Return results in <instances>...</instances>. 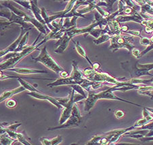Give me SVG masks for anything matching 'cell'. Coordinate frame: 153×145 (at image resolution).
I'll return each mask as SVG.
<instances>
[{
    "label": "cell",
    "mask_w": 153,
    "mask_h": 145,
    "mask_svg": "<svg viewBox=\"0 0 153 145\" xmlns=\"http://www.w3.org/2000/svg\"><path fill=\"white\" fill-rule=\"evenodd\" d=\"M114 116H115L117 119H122L125 116V113L123 110H117L114 111Z\"/></svg>",
    "instance_id": "obj_39"
},
{
    "label": "cell",
    "mask_w": 153,
    "mask_h": 145,
    "mask_svg": "<svg viewBox=\"0 0 153 145\" xmlns=\"http://www.w3.org/2000/svg\"><path fill=\"white\" fill-rule=\"evenodd\" d=\"M110 49L112 52L114 53L120 48H125L131 52L135 48L134 45L132 44L134 41L133 36H126V35H114L111 39Z\"/></svg>",
    "instance_id": "obj_3"
},
{
    "label": "cell",
    "mask_w": 153,
    "mask_h": 145,
    "mask_svg": "<svg viewBox=\"0 0 153 145\" xmlns=\"http://www.w3.org/2000/svg\"><path fill=\"white\" fill-rule=\"evenodd\" d=\"M145 32H146L147 34H151V33H153L152 30L149 27H145Z\"/></svg>",
    "instance_id": "obj_44"
},
{
    "label": "cell",
    "mask_w": 153,
    "mask_h": 145,
    "mask_svg": "<svg viewBox=\"0 0 153 145\" xmlns=\"http://www.w3.org/2000/svg\"><path fill=\"white\" fill-rule=\"evenodd\" d=\"M71 88L73 89L75 91V92H77V93L80 94V95H83L85 99L88 98V94L86 93V92H85L86 90L84 88H83L81 85H71Z\"/></svg>",
    "instance_id": "obj_24"
},
{
    "label": "cell",
    "mask_w": 153,
    "mask_h": 145,
    "mask_svg": "<svg viewBox=\"0 0 153 145\" xmlns=\"http://www.w3.org/2000/svg\"><path fill=\"white\" fill-rule=\"evenodd\" d=\"M15 139H16L17 141L20 142V143L22 144L23 145H33L32 144H30L26 138H25L24 135L22 133H19V132H16V138H15Z\"/></svg>",
    "instance_id": "obj_27"
},
{
    "label": "cell",
    "mask_w": 153,
    "mask_h": 145,
    "mask_svg": "<svg viewBox=\"0 0 153 145\" xmlns=\"http://www.w3.org/2000/svg\"><path fill=\"white\" fill-rule=\"evenodd\" d=\"M152 136H153V129L152 130L149 131V132L147 134L146 137H152Z\"/></svg>",
    "instance_id": "obj_45"
},
{
    "label": "cell",
    "mask_w": 153,
    "mask_h": 145,
    "mask_svg": "<svg viewBox=\"0 0 153 145\" xmlns=\"http://www.w3.org/2000/svg\"><path fill=\"white\" fill-rule=\"evenodd\" d=\"M140 42L142 45L145 46V47H148V46H149L152 44V42L150 38H146V37H142V36L140 38Z\"/></svg>",
    "instance_id": "obj_33"
},
{
    "label": "cell",
    "mask_w": 153,
    "mask_h": 145,
    "mask_svg": "<svg viewBox=\"0 0 153 145\" xmlns=\"http://www.w3.org/2000/svg\"><path fill=\"white\" fill-rule=\"evenodd\" d=\"M116 91V88L114 86H112L111 87H110L108 89L101 91L100 93H95V98L96 100L98 101L99 100H118V101H123V102H126V103H128L130 104H132V105L138 106V107H142L144 108V106L140 105V104H137L133 102V101H128L126 100H124V99L120 98L118 96H117L116 95H114V92Z\"/></svg>",
    "instance_id": "obj_5"
},
{
    "label": "cell",
    "mask_w": 153,
    "mask_h": 145,
    "mask_svg": "<svg viewBox=\"0 0 153 145\" xmlns=\"http://www.w3.org/2000/svg\"><path fill=\"white\" fill-rule=\"evenodd\" d=\"M71 115H73L74 116H75V117H77L80 119H82V116H81V114L80 110H79V106H77V104H75V105H74V106H73Z\"/></svg>",
    "instance_id": "obj_29"
},
{
    "label": "cell",
    "mask_w": 153,
    "mask_h": 145,
    "mask_svg": "<svg viewBox=\"0 0 153 145\" xmlns=\"http://www.w3.org/2000/svg\"><path fill=\"white\" fill-rule=\"evenodd\" d=\"M71 40H73V38L71 37L69 34H68L67 32H65L63 36L58 40L56 44H55V47H56L57 48L54 51L56 53H62L65 50L67 49L68 47V43L71 41Z\"/></svg>",
    "instance_id": "obj_11"
},
{
    "label": "cell",
    "mask_w": 153,
    "mask_h": 145,
    "mask_svg": "<svg viewBox=\"0 0 153 145\" xmlns=\"http://www.w3.org/2000/svg\"><path fill=\"white\" fill-rule=\"evenodd\" d=\"M81 122V119H79L77 117H75L73 115L70 116V118L65 122V123L62 125H60L58 126L53 127V128H48V131H52V130H56V129H68L73 128V127L79 126L80 125Z\"/></svg>",
    "instance_id": "obj_10"
},
{
    "label": "cell",
    "mask_w": 153,
    "mask_h": 145,
    "mask_svg": "<svg viewBox=\"0 0 153 145\" xmlns=\"http://www.w3.org/2000/svg\"><path fill=\"white\" fill-rule=\"evenodd\" d=\"M96 4H97L96 1H90V3H89L88 7H86L82 10H80V11H78L77 12L79 14L83 15V14H86L88 13V12H90L91 11H94V9H96Z\"/></svg>",
    "instance_id": "obj_23"
},
{
    "label": "cell",
    "mask_w": 153,
    "mask_h": 145,
    "mask_svg": "<svg viewBox=\"0 0 153 145\" xmlns=\"http://www.w3.org/2000/svg\"><path fill=\"white\" fill-rule=\"evenodd\" d=\"M142 114H143V118L146 119L149 123L151 121H153V116H152L151 114H150V113L146 108H145V106L143 108Z\"/></svg>",
    "instance_id": "obj_30"
},
{
    "label": "cell",
    "mask_w": 153,
    "mask_h": 145,
    "mask_svg": "<svg viewBox=\"0 0 153 145\" xmlns=\"http://www.w3.org/2000/svg\"><path fill=\"white\" fill-rule=\"evenodd\" d=\"M59 74H60L61 78H68L70 76V75L68 74V73L67 72H66V71H65V70H63L62 72H61Z\"/></svg>",
    "instance_id": "obj_42"
},
{
    "label": "cell",
    "mask_w": 153,
    "mask_h": 145,
    "mask_svg": "<svg viewBox=\"0 0 153 145\" xmlns=\"http://www.w3.org/2000/svg\"><path fill=\"white\" fill-rule=\"evenodd\" d=\"M108 25L111 29V35H121V27L120 26L119 23L116 19L108 22Z\"/></svg>",
    "instance_id": "obj_17"
},
{
    "label": "cell",
    "mask_w": 153,
    "mask_h": 145,
    "mask_svg": "<svg viewBox=\"0 0 153 145\" xmlns=\"http://www.w3.org/2000/svg\"><path fill=\"white\" fill-rule=\"evenodd\" d=\"M39 141L43 145H58L62 142V137L58 136L52 139H48L45 137L39 138Z\"/></svg>",
    "instance_id": "obj_18"
},
{
    "label": "cell",
    "mask_w": 153,
    "mask_h": 145,
    "mask_svg": "<svg viewBox=\"0 0 153 145\" xmlns=\"http://www.w3.org/2000/svg\"><path fill=\"white\" fill-rule=\"evenodd\" d=\"M131 53H132V55H133V56H134L135 57L137 58V59H139L140 53L141 52H140L138 49H137L136 48H135L133 50H132Z\"/></svg>",
    "instance_id": "obj_40"
},
{
    "label": "cell",
    "mask_w": 153,
    "mask_h": 145,
    "mask_svg": "<svg viewBox=\"0 0 153 145\" xmlns=\"http://www.w3.org/2000/svg\"><path fill=\"white\" fill-rule=\"evenodd\" d=\"M6 105L7 107L10 108H14L16 106L17 102L14 100H12V99H9L7 100L6 102Z\"/></svg>",
    "instance_id": "obj_34"
},
{
    "label": "cell",
    "mask_w": 153,
    "mask_h": 145,
    "mask_svg": "<svg viewBox=\"0 0 153 145\" xmlns=\"http://www.w3.org/2000/svg\"><path fill=\"white\" fill-rule=\"evenodd\" d=\"M140 140L143 142H151V141H153V136L152 137H144V138H142Z\"/></svg>",
    "instance_id": "obj_41"
},
{
    "label": "cell",
    "mask_w": 153,
    "mask_h": 145,
    "mask_svg": "<svg viewBox=\"0 0 153 145\" xmlns=\"http://www.w3.org/2000/svg\"><path fill=\"white\" fill-rule=\"evenodd\" d=\"M126 33L131 35V36H137L140 38L142 37L140 35V34H141V31L140 30H129V31L126 32Z\"/></svg>",
    "instance_id": "obj_36"
},
{
    "label": "cell",
    "mask_w": 153,
    "mask_h": 145,
    "mask_svg": "<svg viewBox=\"0 0 153 145\" xmlns=\"http://www.w3.org/2000/svg\"><path fill=\"white\" fill-rule=\"evenodd\" d=\"M102 135H96L92 137L90 141H88L85 145H100V140Z\"/></svg>",
    "instance_id": "obj_26"
},
{
    "label": "cell",
    "mask_w": 153,
    "mask_h": 145,
    "mask_svg": "<svg viewBox=\"0 0 153 145\" xmlns=\"http://www.w3.org/2000/svg\"><path fill=\"white\" fill-rule=\"evenodd\" d=\"M76 85V82L73 80L70 76L68 78H58L56 80H55L53 82L50 84H48L47 86L49 87H54V86H58L60 85Z\"/></svg>",
    "instance_id": "obj_13"
},
{
    "label": "cell",
    "mask_w": 153,
    "mask_h": 145,
    "mask_svg": "<svg viewBox=\"0 0 153 145\" xmlns=\"http://www.w3.org/2000/svg\"><path fill=\"white\" fill-rule=\"evenodd\" d=\"M32 59L35 61V62H39L42 63L45 67L49 68L50 70H52L53 72L56 73L60 74L64 70L63 68H61L48 53L46 46L41 48L39 55L35 58L32 57Z\"/></svg>",
    "instance_id": "obj_2"
},
{
    "label": "cell",
    "mask_w": 153,
    "mask_h": 145,
    "mask_svg": "<svg viewBox=\"0 0 153 145\" xmlns=\"http://www.w3.org/2000/svg\"><path fill=\"white\" fill-rule=\"evenodd\" d=\"M117 145H141V144L129 143V142H121V143H117Z\"/></svg>",
    "instance_id": "obj_43"
},
{
    "label": "cell",
    "mask_w": 153,
    "mask_h": 145,
    "mask_svg": "<svg viewBox=\"0 0 153 145\" xmlns=\"http://www.w3.org/2000/svg\"><path fill=\"white\" fill-rule=\"evenodd\" d=\"M136 67L138 70L146 71V72H150V70H153V63H147V64H139V63H136Z\"/></svg>",
    "instance_id": "obj_25"
},
{
    "label": "cell",
    "mask_w": 153,
    "mask_h": 145,
    "mask_svg": "<svg viewBox=\"0 0 153 145\" xmlns=\"http://www.w3.org/2000/svg\"><path fill=\"white\" fill-rule=\"evenodd\" d=\"M21 125H22L21 123H12V124L9 125H7L6 127H4V128H5V129H7V130H10V131H16L18 128H19V127Z\"/></svg>",
    "instance_id": "obj_31"
},
{
    "label": "cell",
    "mask_w": 153,
    "mask_h": 145,
    "mask_svg": "<svg viewBox=\"0 0 153 145\" xmlns=\"http://www.w3.org/2000/svg\"><path fill=\"white\" fill-rule=\"evenodd\" d=\"M148 110H149L150 113H152L153 114V108H149V107H145Z\"/></svg>",
    "instance_id": "obj_46"
},
{
    "label": "cell",
    "mask_w": 153,
    "mask_h": 145,
    "mask_svg": "<svg viewBox=\"0 0 153 145\" xmlns=\"http://www.w3.org/2000/svg\"><path fill=\"white\" fill-rule=\"evenodd\" d=\"M25 90L26 89H25L23 86L20 85V86H19V87L14 89L12 90L4 91L3 93L1 94V96H0V101H1V102H3V101H4L5 100H9V99L11 98L13 95L21 92H23V91H25Z\"/></svg>",
    "instance_id": "obj_15"
},
{
    "label": "cell",
    "mask_w": 153,
    "mask_h": 145,
    "mask_svg": "<svg viewBox=\"0 0 153 145\" xmlns=\"http://www.w3.org/2000/svg\"><path fill=\"white\" fill-rule=\"evenodd\" d=\"M1 17H3L6 18L8 20L9 22H1V27H7L9 26L10 25H12L14 23L19 24L20 25V27H23L25 29H26L27 31H29L30 29H31L33 28L32 24L29 23H27L25 21V20L22 18L17 16L16 14H15L14 12H12L11 11H10L9 9H7V11H4V10H1Z\"/></svg>",
    "instance_id": "obj_4"
},
{
    "label": "cell",
    "mask_w": 153,
    "mask_h": 145,
    "mask_svg": "<svg viewBox=\"0 0 153 145\" xmlns=\"http://www.w3.org/2000/svg\"><path fill=\"white\" fill-rule=\"evenodd\" d=\"M112 37H113V35H111L108 34H102V35H100V36L98 38H97V39L94 40L93 42H94V44H95L96 45L101 44L104 42H107L108 40H111Z\"/></svg>",
    "instance_id": "obj_22"
},
{
    "label": "cell",
    "mask_w": 153,
    "mask_h": 145,
    "mask_svg": "<svg viewBox=\"0 0 153 145\" xmlns=\"http://www.w3.org/2000/svg\"><path fill=\"white\" fill-rule=\"evenodd\" d=\"M29 32H27L26 34H25L23 38H22L21 41H20V44L18 47L17 49L16 50V53H20L25 48H26V45L28 43V40H29Z\"/></svg>",
    "instance_id": "obj_20"
},
{
    "label": "cell",
    "mask_w": 153,
    "mask_h": 145,
    "mask_svg": "<svg viewBox=\"0 0 153 145\" xmlns=\"http://www.w3.org/2000/svg\"><path fill=\"white\" fill-rule=\"evenodd\" d=\"M17 140L9 136L7 134H1V145H13Z\"/></svg>",
    "instance_id": "obj_21"
},
{
    "label": "cell",
    "mask_w": 153,
    "mask_h": 145,
    "mask_svg": "<svg viewBox=\"0 0 153 145\" xmlns=\"http://www.w3.org/2000/svg\"><path fill=\"white\" fill-rule=\"evenodd\" d=\"M141 95H147L150 98V99L153 100V91H137Z\"/></svg>",
    "instance_id": "obj_38"
},
{
    "label": "cell",
    "mask_w": 153,
    "mask_h": 145,
    "mask_svg": "<svg viewBox=\"0 0 153 145\" xmlns=\"http://www.w3.org/2000/svg\"><path fill=\"white\" fill-rule=\"evenodd\" d=\"M149 122L145 118H142L141 119H140L137 121L136 122V123L134 125V128H141V127L145 125H146L147 123H149Z\"/></svg>",
    "instance_id": "obj_32"
},
{
    "label": "cell",
    "mask_w": 153,
    "mask_h": 145,
    "mask_svg": "<svg viewBox=\"0 0 153 145\" xmlns=\"http://www.w3.org/2000/svg\"><path fill=\"white\" fill-rule=\"evenodd\" d=\"M78 101H79V100L77 95H75V91L72 89V91L70 93V100L67 105L65 106V108H63L62 114H61L60 118L59 119L60 125L65 123L70 118L71 113H72L73 106L75 105V104L78 102Z\"/></svg>",
    "instance_id": "obj_6"
},
{
    "label": "cell",
    "mask_w": 153,
    "mask_h": 145,
    "mask_svg": "<svg viewBox=\"0 0 153 145\" xmlns=\"http://www.w3.org/2000/svg\"><path fill=\"white\" fill-rule=\"evenodd\" d=\"M39 37L40 35L37 37L33 44L30 46H29V47H27L22 51L20 53H10L5 55L4 62H1V65H0L1 70H7L14 68L15 67V65H16L19 62H20L22 59H24L25 57H27V55H29L30 53L34 51V50L39 49V47L40 46H42V44H44L45 42H46L48 40H49L46 37H45L44 39L42 40L40 42L37 43Z\"/></svg>",
    "instance_id": "obj_1"
},
{
    "label": "cell",
    "mask_w": 153,
    "mask_h": 145,
    "mask_svg": "<svg viewBox=\"0 0 153 145\" xmlns=\"http://www.w3.org/2000/svg\"><path fill=\"white\" fill-rule=\"evenodd\" d=\"M153 50V43L152 42L151 44L149 45V46H148V47H146V49H144L143 51H142L141 53H140L139 59H140V58H142L144 55H145L146 54V53H148L149 51H150V50Z\"/></svg>",
    "instance_id": "obj_35"
},
{
    "label": "cell",
    "mask_w": 153,
    "mask_h": 145,
    "mask_svg": "<svg viewBox=\"0 0 153 145\" xmlns=\"http://www.w3.org/2000/svg\"><path fill=\"white\" fill-rule=\"evenodd\" d=\"M27 95L31 97V98H33L35 99H37V100H48L50 101L51 104H52L53 106H55L56 107H57L58 109H62V106L60 105V104L58 102L56 99L55 98H52L50 95H45V94H43L41 92H29L27 93Z\"/></svg>",
    "instance_id": "obj_9"
},
{
    "label": "cell",
    "mask_w": 153,
    "mask_h": 145,
    "mask_svg": "<svg viewBox=\"0 0 153 145\" xmlns=\"http://www.w3.org/2000/svg\"><path fill=\"white\" fill-rule=\"evenodd\" d=\"M14 2L20 4V6L24 7L27 10H29L30 11H31V4H30V1H20V0H14Z\"/></svg>",
    "instance_id": "obj_28"
},
{
    "label": "cell",
    "mask_w": 153,
    "mask_h": 145,
    "mask_svg": "<svg viewBox=\"0 0 153 145\" xmlns=\"http://www.w3.org/2000/svg\"><path fill=\"white\" fill-rule=\"evenodd\" d=\"M27 32L29 31H27L26 29H25L23 27H20V34L19 37L16 38V40L12 43V44H10L8 47H7L6 48H5L4 50H1V53H0V57H2L3 56H5L6 55H7V53H14L16 51V50L17 49L18 47L20 44V41H21L22 38H23V36L25 35V34H26Z\"/></svg>",
    "instance_id": "obj_7"
},
{
    "label": "cell",
    "mask_w": 153,
    "mask_h": 145,
    "mask_svg": "<svg viewBox=\"0 0 153 145\" xmlns=\"http://www.w3.org/2000/svg\"><path fill=\"white\" fill-rule=\"evenodd\" d=\"M73 40V42L74 44H75V49L76 50V51H77V53L79 54L81 57H83L84 59H85L87 62H88L89 63H90V65H91V68H93L94 66V63L91 62V60L89 59L88 55H87L85 51V50L83 49V47H81V44H79V42L78 41H75V40Z\"/></svg>",
    "instance_id": "obj_19"
},
{
    "label": "cell",
    "mask_w": 153,
    "mask_h": 145,
    "mask_svg": "<svg viewBox=\"0 0 153 145\" xmlns=\"http://www.w3.org/2000/svg\"><path fill=\"white\" fill-rule=\"evenodd\" d=\"M150 40H151V42L153 43V35L151 37V38H150Z\"/></svg>",
    "instance_id": "obj_47"
},
{
    "label": "cell",
    "mask_w": 153,
    "mask_h": 145,
    "mask_svg": "<svg viewBox=\"0 0 153 145\" xmlns=\"http://www.w3.org/2000/svg\"><path fill=\"white\" fill-rule=\"evenodd\" d=\"M30 4H31V12L33 14L34 17L41 23L47 25L42 16V9H39V8L38 7L37 1H30Z\"/></svg>",
    "instance_id": "obj_16"
},
{
    "label": "cell",
    "mask_w": 153,
    "mask_h": 145,
    "mask_svg": "<svg viewBox=\"0 0 153 145\" xmlns=\"http://www.w3.org/2000/svg\"><path fill=\"white\" fill-rule=\"evenodd\" d=\"M72 66L73 69L72 72L70 74V77L75 81L76 85H81L85 82L87 78L84 76L83 72H81L79 68H78L77 63H76L75 61H73L72 62Z\"/></svg>",
    "instance_id": "obj_8"
},
{
    "label": "cell",
    "mask_w": 153,
    "mask_h": 145,
    "mask_svg": "<svg viewBox=\"0 0 153 145\" xmlns=\"http://www.w3.org/2000/svg\"><path fill=\"white\" fill-rule=\"evenodd\" d=\"M97 100L95 98V92L92 91H88V96L85 100L84 102V110L85 112H89L91 108H93L95 106Z\"/></svg>",
    "instance_id": "obj_14"
},
{
    "label": "cell",
    "mask_w": 153,
    "mask_h": 145,
    "mask_svg": "<svg viewBox=\"0 0 153 145\" xmlns=\"http://www.w3.org/2000/svg\"><path fill=\"white\" fill-rule=\"evenodd\" d=\"M7 71L16 72V74L21 75L33 74H48L46 70L33 69V68H14L12 69L7 70Z\"/></svg>",
    "instance_id": "obj_12"
},
{
    "label": "cell",
    "mask_w": 153,
    "mask_h": 145,
    "mask_svg": "<svg viewBox=\"0 0 153 145\" xmlns=\"http://www.w3.org/2000/svg\"><path fill=\"white\" fill-rule=\"evenodd\" d=\"M137 129H147V130H152L153 129V121L150 122V123H147L145 125L141 127V128H137Z\"/></svg>",
    "instance_id": "obj_37"
},
{
    "label": "cell",
    "mask_w": 153,
    "mask_h": 145,
    "mask_svg": "<svg viewBox=\"0 0 153 145\" xmlns=\"http://www.w3.org/2000/svg\"><path fill=\"white\" fill-rule=\"evenodd\" d=\"M71 145H79V144H76V143H73V144H71Z\"/></svg>",
    "instance_id": "obj_48"
}]
</instances>
